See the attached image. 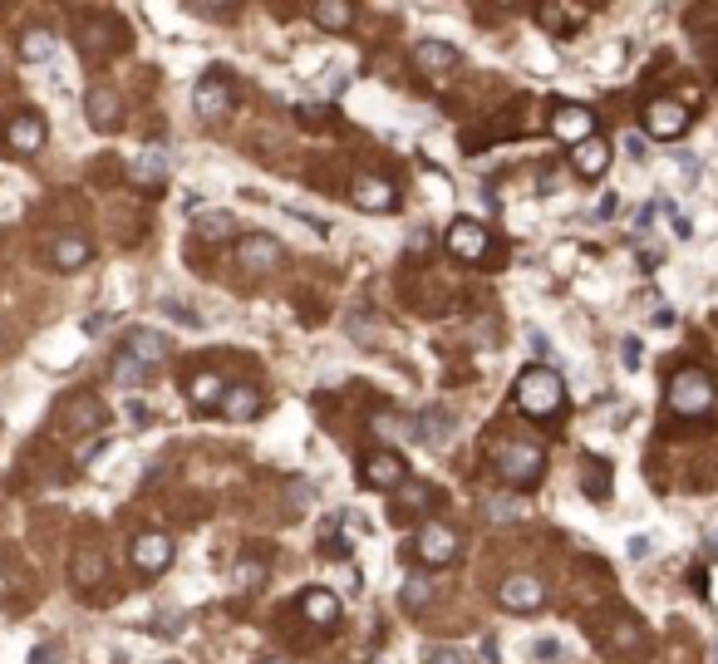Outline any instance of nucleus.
Listing matches in <instances>:
<instances>
[{"mask_svg": "<svg viewBox=\"0 0 718 664\" xmlns=\"http://www.w3.org/2000/svg\"><path fill=\"white\" fill-rule=\"evenodd\" d=\"M487 458H492V473L512 492H527V487H537L546 478V453L532 438H492Z\"/></svg>", "mask_w": 718, "mask_h": 664, "instance_id": "1", "label": "nucleus"}, {"mask_svg": "<svg viewBox=\"0 0 718 664\" xmlns=\"http://www.w3.org/2000/svg\"><path fill=\"white\" fill-rule=\"evenodd\" d=\"M664 399H669V409H674L679 419H704V414H714L718 384H714V374H709V369L684 364V369H674V379H669Z\"/></svg>", "mask_w": 718, "mask_h": 664, "instance_id": "2", "label": "nucleus"}, {"mask_svg": "<svg viewBox=\"0 0 718 664\" xmlns=\"http://www.w3.org/2000/svg\"><path fill=\"white\" fill-rule=\"evenodd\" d=\"M561 404H566V379L551 364H532L517 374V409L527 419H551Z\"/></svg>", "mask_w": 718, "mask_h": 664, "instance_id": "3", "label": "nucleus"}, {"mask_svg": "<svg viewBox=\"0 0 718 664\" xmlns=\"http://www.w3.org/2000/svg\"><path fill=\"white\" fill-rule=\"evenodd\" d=\"M232 104H237V94H232L227 69H207V74L192 84V109H197L202 119H227Z\"/></svg>", "mask_w": 718, "mask_h": 664, "instance_id": "4", "label": "nucleus"}, {"mask_svg": "<svg viewBox=\"0 0 718 664\" xmlns=\"http://www.w3.org/2000/svg\"><path fill=\"white\" fill-rule=\"evenodd\" d=\"M237 261L241 271H251V276H271V271L286 266V246L276 242L271 232H246L237 242Z\"/></svg>", "mask_w": 718, "mask_h": 664, "instance_id": "5", "label": "nucleus"}, {"mask_svg": "<svg viewBox=\"0 0 718 664\" xmlns=\"http://www.w3.org/2000/svg\"><path fill=\"white\" fill-rule=\"evenodd\" d=\"M60 428L69 433V438H89V433L109 428V409H104V399H99V394H74V399H64Z\"/></svg>", "mask_w": 718, "mask_h": 664, "instance_id": "6", "label": "nucleus"}, {"mask_svg": "<svg viewBox=\"0 0 718 664\" xmlns=\"http://www.w3.org/2000/svg\"><path fill=\"white\" fill-rule=\"evenodd\" d=\"M414 556H419L423 566H448V561H458V532L448 527V522H419V532H414Z\"/></svg>", "mask_w": 718, "mask_h": 664, "instance_id": "7", "label": "nucleus"}, {"mask_svg": "<svg viewBox=\"0 0 718 664\" xmlns=\"http://www.w3.org/2000/svg\"><path fill=\"white\" fill-rule=\"evenodd\" d=\"M359 483L369 487V492H399V487L409 483V463H404L394 448H379V453H369V458H364Z\"/></svg>", "mask_w": 718, "mask_h": 664, "instance_id": "8", "label": "nucleus"}, {"mask_svg": "<svg viewBox=\"0 0 718 664\" xmlns=\"http://www.w3.org/2000/svg\"><path fill=\"white\" fill-rule=\"evenodd\" d=\"M173 537H163V532H138L133 542H128V561H133V571H143V576H163L168 566H173Z\"/></svg>", "mask_w": 718, "mask_h": 664, "instance_id": "9", "label": "nucleus"}, {"mask_svg": "<svg viewBox=\"0 0 718 664\" xmlns=\"http://www.w3.org/2000/svg\"><path fill=\"white\" fill-rule=\"evenodd\" d=\"M168 350H173V340L163 335V330H148V325H138V330H128L119 345V355H128V360L138 364V369H158V364L168 360Z\"/></svg>", "mask_w": 718, "mask_h": 664, "instance_id": "10", "label": "nucleus"}, {"mask_svg": "<svg viewBox=\"0 0 718 664\" xmlns=\"http://www.w3.org/2000/svg\"><path fill=\"white\" fill-rule=\"evenodd\" d=\"M684 128H689V109H684V99H655V104L645 109V133L659 138V143L684 138Z\"/></svg>", "mask_w": 718, "mask_h": 664, "instance_id": "11", "label": "nucleus"}, {"mask_svg": "<svg viewBox=\"0 0 718 664\" xmlns=\"http://www.w3.org/2000/svg\"><path fill=\"white\" fill-rule=\"evenodd\" d=\"M45 138H50V128H45V119H40L35 109H20V114H10V123H5V148H10V153H40Z\"/></svg>", "mask_w": 718, "mask_h": 664, "instance_id": "12", "label": "nucleus"}, {"mask_svg": "<svg viewBox=\"0 0 718 664\" xmlns=\"http://www.w3.org/2000/svg\"><path fill=\"white\" fill-rule=\"evenodd\" d=\"M551 133H556L561 143L581 148L586 138H596V114H591L586 104H556V114H551Z\"/></svg>", "mask_w": 718, "mask_h": 664, "instance_id": "13", "label": "nucleus"}, {"mask_svg": "<svg viewBox=\"0 0 718 664\" xmlns=\"http://www.w3.org/2000/svg\"><path fill=\"white\" fill-rule=\"evenodd\" d=\"M497 605L502 610H517V615H527V610H541L546 605V586H541L537 576H507L502 586H497Z\"/></svg>", "mask_w": 718, "mask_h": 664, "instance_id": "14", "label": "nucleus"}, {"mask_svg": "<svg viewBox=\"0 0 718 664\" xmlns=\"http://www.w3.org/2000/svg\"><path fill=\"white\" fill-rule=\"evenodd\" d=\"M123 45H128V40H123V25L109 20V15L84 20V30H79V50H84L89 60H104L109 50H123Z\"/></svg>", "mask_w": 718, "mask_h": 664, "instance_id": "15", "label": "nucleus"}, {"mask_svg": "<svg viewBox=\"0 0 718 664\" xmlns=\"http://www.w3.org/2000/svg\"><path fill=\"white\" fill-rule=\"evenodd\" d=\"M84 114H89V128H94V133H114L123 123V99L109 84H94V89L84 94Z\"/></svg>", "mask_w": 718, "mask_h": 664, "instance_id": "16", "label": "nucleus"}, {"mask_svg": "<svg viewBox=\"0 0 718 664\" xmlns=\"http://www.w3.org/2000/svg\"><path fill=\"white\" fill-rule=\"evenodd\" d=\"M448 251H453L458 261H482V256H487V227H482L478 217H453Z\"/></svg>", "mask_w": 718, "mask_h": 664, "instance_id": "17", "label": "nucleus"}, {"mask_svg": "<svg viewBox=\"0 0 718 664\" xmlns=\"http://www.w3.org/2000/svg\"><path fill=\"white\" fill-rule=\"evenodd\" d=\"M409 433H414V443H423V448H443V443L453 438V414H448L443 404H428V409L414 414Z\"/></svg>", "mask_w": 718, "mask_h": 664, "instance_id": "18", "label": "nucleus"}, {"mask_svg": "<svg viewBox=\"0 0 718 664\" xmlns=\"http://www.w3.org/2000/svg\"><path fill=\"white\" fill-rule=\"evenodd\" d=\"M340 596L330 591V586H310L305 596H300V615L310 620V625H320V630H335L340 625Z\"/></svg>", "mask_w": 718, "mask_h": 664, "instance_id": "19", "label": "nucleus"}, {"mask_svg": "<svg viewBox=\"0 0 718 664\" xmlns=\"http://www.w3.org/2000/svg\"><path fill=\"white\" fill-rule=\"evenodd\" d=\"M94 261V242L89 237H79V232H64L50 242V266L55 271H84Z\"/></svg>", "mask_w": 718, "mask_h": 664, "instance_id": "20", "label": "nucleus"}, {"mask_svg": "<svg viewBox=\"0 0 718 664\" xmlns=\"http://www.w3.org/2000/svg\"><path fill=\"white\" fill-rule=\"evenodd\" d=\"M222 399H227V379H222L217 369H202V374H192V384H187V404H192L197 414H212V409H222Z\"/></svg>", "mask_w": 718, "mask_h": 664, "instance_id": "21", "label": "nucleus"}, {"mask_svg": "<svg viewBox=\"0 0 718 664\" xmlns=\"http://www.w3.org/2000/svg\"><path fill=\"white\" fill-rule=\"evenodd\" d=\"M355 207L359 212H394L399 207V192L389 178H355Z\"/></svg>", "mask_w": 718, "mask_h": 664, "instance_id": "22", "label": "nucleus"}, {"mask_svg": "<svg viewBox=\"0 0 718 664\" xmlns=\"http://www.w3.org/2000/svg\"><path fill=\"white\" fill-rule=\"evenodd\" d=\"M104 576H109L104 551H99V546H79V551H74V561H69V581L89 591V586H104Z\"/></svg>", "mask_w": 718, "mask_h": 664, "instance_id": "23", "label": "nucleus"}, {"mask_svg": "<svg viewBox=\"0 0 718 664\" xmlns=\"http://www.w3.org/2000/svg\"><path fill=\"white\" fill-rule=\"evenodd\" d=\"M610 143L605 138H586L576 153H571V168H576V178H586V182H596V178H605V168H610Z\"/></svg>", "mask_w": 718, "mask_h": 664, "instance_id": "24", "label": "nucleus"}, {"mask_svg": "<svg viewBox=\"0 0 718 664\" xmlns=\"http://www.w3.org/2000/svg\"><path fill=\"white\" fill-rule=\"evenodd\" d=\"M414 64H419L423 74H448V69L458 64V50H453L448 40L423 35V40H414Z\"/></svg>", "mask_w": 718, "mask_h": 664, "instance_id": "25", "label": "nucleus"}, {"mask_svg": "<svg viewBox=\"0 0 718 664\" xmlns=\"http://www.w3.org/2000/svg\"><path fill=\"white\" fill-rule=\"evenodd\" d=\"M605 650H610V655H635V650H645V625H640L635 615H620V620L605 630Z\"/></svg>", "mask_w": 718, "mask_h": 664, "instance_id": "26", "label": "nucleus"}, {"mask_svg": "<svg viewBox=\"0 0 718 664\" xmlns=\"http://www.w3.org/2000/svg\"><path fill=\"white\" fill-rule=\"evenodd\" d=\"M310 20H315L320 30L340 35V30L355 25V5H350V0H315V5H310Z\"/></svg>", "mask_w": 718, "mask_h": 664, "instance_id": "27", "label": "nucleus"}, {"mask_svg": "<svg viewBox=\"0 0 718 664\" xmlns=\"http://www.w3.org/2000/svg\"><path fill=\"white\" fill-rule=\"evenodd\" d=\"M133 182H143V187H163L168 182V153L163 148H143L138 158H133Z\"/></svg>", "mask_w": 718, "mask_h": 664, "instance_id": "28", "label": "nucleus"}, {"mask_svg": "<svg viewBox=\"0 0 718 664\" xmlns=\"http://www.w3.org/2000/svg\"><path fill=\"white\" fill-rule=\"evenodd\" d=\"M222 414H227V419H256V414H261V394H256L251 384H227Z\"/></svg>", "mask_w": 718, "mask_h": 664, "instance_id": "29", "label": "nucleus"}, {"mask_svg": "<svg viewBox=\"0 0 718 664\" xmlns=\"http://www.w3.org/2000/svg\"><path fill=\"white\" fill-rule=\"evenodd\" d=\"M266 576H271L266 556H241L237 571H232V586H237V591H261V586H266Z\"/></svg>", "mask_w": 718, "mask_h": 664, "instance_id": "30", "label": "nucleus"}, {"mask_svg": "<svg viewBox=\"0 0 718 664\" xmlns=\"http://www.w3.org/2000/svg\"><path fill=\"white\" fill-rule=\"evenodd\" d=\"M537 20L546 30H571V25H581L586 20V5H537Z\"/></svg>", "mask_w": 718, "mask_h": 664, "instance_id": "31", "label": "nucleus"}, {"mask_svg": "<svg viewBox=\"0 0 718 664\" xmlns=\"http://www.w3.org/2000/svg\"><path fill=\"white\" fill-rule=\"evenodd\" d=\"M50 55H55V35H50V30H40V25H35V30H25V35H20V60L25 64H45Z\"/></svg>", "mask_w": 718, "mask_h": 664, "instance_id": "32", "label": "nucleus"}, {"mask_svg": "<svg viewBox=\"0 0 718 664\" xmlns=\"http://www.w3.org/2000/svg\"><path fill=\"white\" fill-rule=\"evenodd\" d=\"M232 232H237V217H232V212H202V217H197V237H202V242H227Z\"/></svg>", "mask_w": 718, "mask_h": 664, "instance_id": "33", "label": "nucleus"}, {"mask_svg": "<svg viewBox=\"0 0 718 664\" xmlns=\"http://www.w3.org/2000/svg\"><path fill=\"white\" fill-rule=\"evenodd\" d=\"M581 487H586V497L605 502V497H610V463H600V458H586V468H581Z\"/></svg>", "mask_w": 718, "mask_h": 664, "instance_id": "34", "label": "nucleus"}, {"mask_svg": "<svg viewBox=\"0 0 718 664\" xmlns=\"http://www.w3.org/2000/svg\"><path fill=\"white\" fill-rule=\"evenodd\" d=\"M428 601H433V581H428V576H409L404 591H399V605H404L409 615H419V610H428Z\"/></svg>", "mask_w": 718, "mask_h": 664, "instance_id": "35", "label": "nucleus"}, {"mask_svg": "<svg viewBox=\"0 0 718 664\" xmlns=\"http://www.w3.org/2000/svg\"><path fill=\"white\" fill-rule=\"evenodd\" d=\"M109 379H114L119 389H143V384H148V369H138L128 355H114V364H109Z\"/></svg>", "mask_w": 718, "mask_h": 664, "instance_id": "36", "label": "nucleus"}, {"mask_svg": "<svg viewBox=\"0 0 718 664\" xmlns=\"http://www.w3.org/2000/svg\"><path fill=\"white\" fill-rule=\"evenodd\" d=\"M487 522H517V517H527V507L517 502V497H487Z\"/></svg>", "mask_w": 718, "mask_h": 664, "instance_id": "37", "label": "nucleus"}, {"mask_svg": "<svg viewBox=\"0 0 718 664\" xmlns=\"http://www.w3.org/2000/svg\"><path fill=\"white\" fill-rule=\"evenodd\" d=\"M423 664H473L458 645H423Z\"/></svg>", "mask_w": 718, "mask_h": 664, "instance_id": "38", "label": "nucleus"}, {"mask_svg": "<svg viewBox=\"0 0 718 664\" xmlns=\"http://www.w3.org/2000/svg\"><path fill=\"white\" fill-rule=\"evenodd\" d=\"M404 497H409V507H414V512H428V507L438 502V492H433L428 483H414V478L404 483Z\"/></svg>", "mask_w": 718, "mask_h": 664, "instance_id": "39", "label": "nucleus"}, {"mask_svg": "<svg viewBox=\"0 0 718 664\" xmlns=\"http://www.w3.org/2000/svg\"><path fill=\"white\" fill-rule=\"evenodd\" d=\"M620 364H625L630 374L640 369V340H635V335H630V340H620Z\"/></svg>", "mask_w": 718, "mask_h": 664, "instance_id": "40", "label": "nucleus"}, {"mask_svg": "<svg viewBox=\"0 0 718 664\" xmlns=\"http://www.w3.org/2000/svg\"><path fill=\"white\" fill-rule=\"evenodd\" d=\"M650 551H655V537H630V542H625V556H630V561H645Z\"/></svg>", "mask_w": 718, "mask_h": 664, "instance_id": "41", "label": "nucleus"}, {"mask_svg": "<svg viewBox=\"0 0 718 664\" xmlns=\"http://www.w3.org/2000/svg\"><path fill=\"white\" fill-rule=\"evenodd\" d=\"M55 660H60L55 645H35V650H30V664H55Z\"/></svg>", "mask_w": 718, "mask_h": 664, "instance_id": "42", "label": "nucleus"}, {"mask_svg": "<svg viewBox=\"0 0 718 664\" xmlns=\"http://www.w3.org/2000/svg\"><path fill=\"white\" fill-rule=\"evenodd\" d=\"M615 207H620V197H615V192H605V197L596 202V217H610Z\"/></svg>", "mask_w": 718, "mask_h": 664, "instance_id": "43", "label": "nucleus"}, {"mask_svg": "<svg viewBox=\"0 0 718 664\" xmlns=\"http://www.w3.org/2000/svg\"><path fill=\"white\" fill-rule=\"evenodd\" d=\"M625 153H630V158H645V143H640V138L630 133V138H625Z\"/></svg>", "mask_w": 718, "mask_h": 664, "instance_id": "44", "label": "nucleus"}, {"mask_svg": "<svg viewBox=\"0 0 718 664\" xmlns=\"http://www.w3.org/2000/svg\"><path fill=\"white\" fill-rule=\"evenodd\" d=\"M256 664H291V660H281V655H266V660H256Z\"/></svg>", "mask_w": 718, "mask_h": 664, "instance_id": "45", "label": "nucleus"}, {"mask_svg": "<svg viewBox=\"0 0 718 664\" xmlns=\"http://www.w3.org/2000/svg\"><path fill=\"white\" fill-rule=\"evenodd\" d=\"M714 664H718V640H714Z\"/></svg>", "mask_w": 718, "mask_h": 664, "instance_id": "46", "label": "nucleus"}]
</instances>
